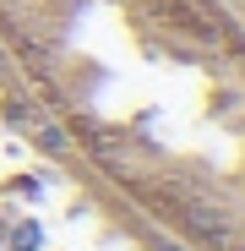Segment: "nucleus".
<instances>
[{
  "label": "nucleus",
  "instance_id": "nucleus-4",
  "mask_svg": "<svg viewBox=\"0 0 245 251\" xmlns=\"http://www.w3.org/2000/svg\"><path fill=\"white\" fill-rule=\"evenodd\" d=\"M234 251H245V240H240V246H234Z\"/></svg>",
  "mask_w": 245,
  "mask_h": 251
},
{
  "label": "nucleus",
  "instance_id": "nucleus-2",
  "mask_svg": "<svg viewBox=\"0 0 245 251\" xmlns=\"http://www.w3.org/2000/svg\"><path fill=\"white\" fill-rule=\"evenodd\" d=\"M38 148H44L49 158H66V153H71V142H66L60 126H38Z\"/></svg>",
  "mask_w": 245,
  "mask_h": 251
},
{
  "label": "nucleus",
  "instance_id": "nucleus-3",
  "mask_svg": "<svg viewBox=\"0 0 245 251\" xmlns=\"http://www.w3.org/2000/svg\"><path fill=\"white\" fill-rule=\"evenodd\" d=\"M158 251H185V246H175V240H158Z\"/></svg>",
  "mask_w": 245,
  "mask_h": 251
},
{
  "label": "nucleus",
  "instance_id": "nucleus-1",
  "mask_svg": "<svg viewBox=\"0 0 245 251\" xmlns=\"http://www.w3.org/2000/svg\"><path fill=\"white\" fill-rule=\"evenodd\" d=\"M11 251H44V229H38L33 219L11 224Z\"/></svg>",
  "mask_w": 245,
  "mask_h": 251
}]
</instances>
